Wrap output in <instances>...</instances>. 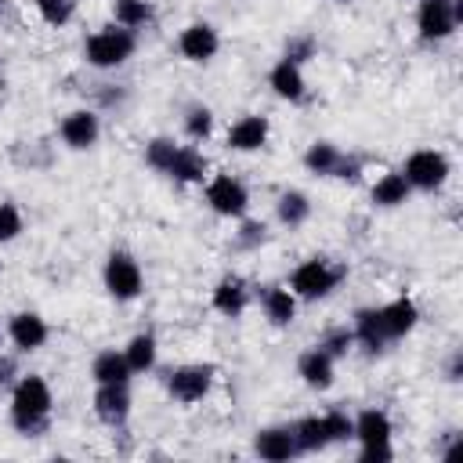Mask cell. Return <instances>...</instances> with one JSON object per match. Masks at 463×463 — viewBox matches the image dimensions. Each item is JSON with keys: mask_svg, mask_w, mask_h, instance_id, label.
Here are the masks:
<instances>
[{"mask_svg": "<svg viewBox=\"0 0 463 463\" xmlns=\"http://www.w3.org/2000/svg\"><path fill=\"white\" fill-rule=\"evenodd\" d=\"M51 416V387L43 376H22L11 391V423L22 434H40Z\"/></svg>", "mask_w": 463, "mask_h": 463, "instance_id": "6da1fadb", "label": "cell"}, {"mask_svg": "<svg viewBox=\"0 0 463 463\" xmlns=\"http://www.w3.org/2000/svg\"><path fill=\"white\" fill-rule=\"evenodd\" d=\"M344 275H347V271H344L340 264H333V260H326V257H311V260H304V264L289 275V289H293V297L318 300V297H329V293L340 286Z\"/></svg>", "mask_w": 463, "mask_h": 463, "instance_id": "7a4b0ae2", "label": "cell"}, {"mask_svg": "<svg viewBox=\"0 0 463 463\" xmlns=\"http://www.w3.org/2000/svg\"><path fill=\"white\" fill-rule=\"evenodd\" d=\"M134 47H137V40H134V29H116V25H109V29H101V33H94L90 40H87V47H83V54H87V61L94 65V69H116V65H123L130 54H134Z\"/></svg>", "mask_w": 463, "mask_h": 463, "instance_id": "3957f363", "label": "cell"}, {"mask_svg": "<svg viewBox=\"0 0 463 463\" xmlns=\"http://www.w3.org/2000/svg\"><path fill=\"white\" fill-rule=\"evenodd\" d=\"M354 438L362 441V463H373V459H391V420L387 412L380 409H365L358 420H354Z\"/></svg>", "mask_w": 463, "mask_h": 463, "instance_id": "277c9868", "label": "cell"}, {"mask_svg": "<svg viewBox=\"0 0 463 463\" xmlns=\"http://www.w3.org/2000/svg\"><path fill=\"white\" fill-rule=\"evenodd\" d=\"M405 181H409V188H420V192H434V188H441L445 184V177H449V159L441 156V152H434V148H420V152H412L409 159H405Z\"/></svg>", "mask_w": 463, "mask_h": 463, "instance_id": "5b68a950", "label": "cell"}, {"mask_svg": "<svg viewBox=\"0 0 463 463\" xmlns=\"http://www.w3.org/2000/svg\"><path fill=\"white\" fill-rule=\"evenodd\" d=\"M141 268H137V260L130 257V253H112L109 260H105V289L116 297V300H134L137 293H141Z\"/></svg>", "mask_w": 463, "mask_h": 463, "instance_id": "8992f818", "label": "cell"}, {"mask_svg": "<svg viewBox=\"0 0 463 463\" xmlns=\"http://www.w3.org/2000/svg\"><path fill=\"white\" fill-rule=\"evenodd\" d=\"M459 22V4L456 0H423L416 11V29L423 40H445L452 36Z\"/></svg>", "mask_w": 463, "mask_h": 463, "instance_id": "52a82bcc", "label": "cell"}, {"mask_svg": "<svg viewBox=\"0 0 463 463\" xmlns=\"http://www.w3.org/2000/svg\"><path fill=\"white\" fill-rule=\"evenodd\" d=\"M210 387H213V365H181L166 376V391L184 405L203 402Z\"/></svg>", "mask_w": 463, "mask_h": 463, "instance_id": "ba28073f", "label": "cell"}, {"mask_svg": "<svg viewBox=\"0 0 463 463\" xmlns=\"http://www.w3.org/2000/svg\"><path fill=\"white\" fill-rule=\"evenodd\" d=\"M206 203H210L221 217H242L250 195H246V184H242L239 177L217 174V177H210V184H206Z\"/></svg>", "mask_w": 463, "mask_h": 463, "instance_id": "9c48e42d", "label": "cell"}, {"mask_svg": "<svg viewBox=\"0 0 463 463\" xmlns=\"http://www.w3.org/2000/svg\"><path fill=\"white\" fill-rule=\"evenodd\" d=\"M94 412H98L101 423H109V427H123L127 416H130V394H127V383H98Z\"/></svg>", "mask_w": 463, "mask_h": 463, "instance_id": "30bf717a", "label": "cell"}, {"mask_svg": "<svg viewBox=\"0 0 463 463\" xmlns=\"http://www.w3.org/2000/svg\"><path fill=\"white\" fill-rule=\"evenodd\" d=\"M221 40H217V29L206 25V22H192L188 29H181L177 36V51L188 58V61H210L217 54Z\"/></svg>", "mask_w": 463, "mask_h": 463, "instance_id": "8fae6325", "label": "cell"}, {"mask_svg": "<svg viewBox=\"0 0 463 463\" xmlns=\"http://www.w3.org/2000/svg\"><path fill=\"white\" fill-rule=\"evenodd\" d=\"M253 452H257L260 459L282 463V459H289V456L300 452V449H297L293 427H264V430H257V438H253Z\"/></svg>", "mask_w": 463, "mask_h": 463, "instance_id": "7c38bea8", "label": "cell"}, {"mask_svg": "<svg viewBox=\"0 0 463 463\" xmlns=\"http://www.w3.org/2000/svg\"><path fill=\"white\" fill-rule=\"evenodd\" d=\"M376 315H380V329H383L387 340L405 336V333L416 326V318H420V311H416V304H412L409 297H398V300L376 307Z\"/></svg>", "mask_w": 463, "mask_h": 463, "instance_id": "4fadbf2b", "label": "cell"}, {"mask_svg": "<svg viewBox=\"0 0 463 463\" xmlns=\"http://www.w3.org/2000/svg\"><path fill=\"white\" fill-rule=\"evenodd\" d=\"M7 336L14 340L18 351H36V347H43V340H47V322H43L40 315H33V311H18V315L7 322Z\"/></svg>", "mask_w": 463, "mask_h": 463, "instance_id": "5bb4252c", "label": "cell"}, {"mask_svg": "<svg viewBox=\"0 0 463 463\" xmlns=\"http://www.w3.org/2000/svg\"><path fill=\"white\" fill-rule=\"evenodd\" d=\"M268 141V119L264 116H242L228 130V148L235 152H257Z\"/></svg>", "mask_w": 463, "mask_h": 463, "instance_id": "9a60e30c", "label": "cell"}, {"mask_svg": "<svg viewBox=\"0 0 463 463\" xmlns=\"http://www.w3.org/2000/svg\"><path fill=\"white\" fill-rule=\"evenodd\" d=\"M297 373H300V380L307 383V387H315V391H326L329 383H333V358L315 344L311 351H304L300 354V362H297Z\"/></svg>", "mask_w": 463, "mask_h": 463, "instance_id": "2e32d148", "label": "cell"}, {"mask_svg": "<svg viewBox=\"0 0 463 463\" xmlns=\"http://www.w3.org/2000/svg\"><path fill=\"white\" fill-rule=\"evenodd\" d=\"M61 141L69 148H90L98 141V116L94 112H69L61 119Z\"/></svg>", "mask_w": 463, "mask_h": 463, "instance_id": "e0dca14e", "label": "cell"}, {"mask_svg": "<svg viewBox=\"0 0 463 463\" xmlns=\"http://www.w3.org/2000/svg\"><path fill=\"white\" fill-rule=\"evenodd\" d=\"M260 307H264V315H268L271 326H289L293 315H297V297H293V289L268 286V289L260 293Z\"/></svg>", "mask_w": 463, "mask_h": 463, "instance_id": "ac0fdd59", "label": "cell"}, {"mask_svg": "<svg viewBox=\"0 0 463 463\" xmlns=\"http://www.w3.org/2000/svg\"><path fill=\"white\" fill-rule=\"evenodd\" d=\"M166 174H170L174 181H203V177H206V159H203L199 148H192V145H177V152H174Z\"/></svg>", "mask_w": 463, "mask_h": 463, "instance_id": "d6986e66", "label": "cell"}, {"mask_svg": "<svg viewBox=\"0 0 463 463\" xmlns=\"http://www.w3.org/2000/svg\"><path fill=\"white\" fill-rule=\"evenodd\" d=\"M268 80H271V87H275L279 98H286V101H300V98H304V76H300V65H297V61L282 58V61L271 69Z\"/></svg>", "mask_w": 463, "mask_h": 463, "instance_id": "ffe728a7", "label": "cell"}, {"mask_svg": "<svg viewBox=\"0 0 463 463\" xmlns=\"http://www.w3.org/2000/svg\"><path fill=\"white\" fill-rule=\"evenodd\" d=\"M213 307H217L221 315H228V318L242 315V307H246V282H242L239 275L221 279L217 289H213Z\"/></svg>", "mask_w": 463, "mask_h": 463, "instance_id": "44dd1931", "label": "cell"}, {"mask_svg": "<svg viewBox=\"0 0 463 463\" xmlns=\"http://www.w3.org/2000/svg\"><path fill=\"white\" fill-rule=\"evenodd\" d=\"M293 438H297V449L300 452H318V449L333 445L329 427H326V416H304L300 423H293Z\"/></svg>", "mask_w": 463, "mask_h": 463, "instance_id": "7402d4cb", "label": "cell"}, {"mask_svg": "<svg viewBox=\"0 0 463 463\" xmlns=\"http://www.w3.org/2000/svg\"><path fill=\"white\" fill-rule=\"evenodd\" d=\"M409 199V181L402 170H387L376 184H373V203L376 206H402Z\"/></svg>", "mask_w": 463, "mask_h": 463, "instance_id": "603a6c76", "label": "cell"}, {"mask_svg": "<svg viewBox=\"0 0 463 463\" xmlns=\"http://www.w3.org/2000/svg\"><path fill=\"white\" fill-rule=\"evenodd\" d=\"M351 336H354L365 351H380V347L387 344V336H383V329H380V315H376V307H362V311L354 315V329H351Z\"/></svg>", "mask_w": 463, "mask_h": 463, "instance_id": "cb8c5ba5", "label": "cell"}, {"mask_svg": "<svg viewBox=\"0 0 463 463\" xmlns=\"http://www.w3.org/2000/svg\"><path fill=\"white\" fill-rule=\"evenodd\" d=\"M90 376L98 383H127L130 380V365L123 358V351H101L90 365Z\"/></svg>", "mask_w": 463, "mask_h": 463, "instance_id": "d4e9b609", "label": "cell"}, {"mask_svg": "<svg viewBox=\"0 0 463 463\" xmlns=\"http://www.w3.org/2000/svg\"><path fill=\"white\" fill-rule=\"evenodd\" d=\"M340 159H344V152H340L336 145H329V141H315V145L304 152V166H307L311 174H322V177H333L336 166H340Z\"/></svg>", "mask_w": 463, "mask_h": 463, "instance_id": "484cf974", "label": "cell"}, {"mask_svg": "<svg viewBox=\"0 0 463 463\" xmlns=\"http://www.w3.org/2000/svg\"><path fill=\"white\" fill-rule=\"evenodd\" d=\"M123 358L130 365V373H145L156 365V336L152 333H137L130 336V344L123 347Z\"/></svg>", "mask_w": 463, "mask_h": 463, "instance_id": "4316f807", "label": "cell"}, {"mask_svg": "<svg viewBox=\"0 0 463 463\" xmlns=\"http://www.w3.org/2000/svg\"><path fill=\"white\" fill-rule=\"evenodd\" d=\"M275 213H279V221H282V224L297 228V224H304V221H307L311 203H307V195H304V192H282V195H279V203H275Z\"/></svg>", "mask_w": 463, "mask_h": 463, "instance_id": "83f0119b", "label": "cell"}, {"mask_svg": "<svg viewBox=\"0 0 463 463\" xmlns=\"http://www.w3.org/2000/svg\"><path fill=\"white\" fill-rule=\"evenodd\" d=\"M112 14H116V25H123V29H137V25L152 22V7L145 0H116Z\"/></svg>", "mask_w": 463, "mask_h": 463, "instance_id": "f1b7e54d", "label": "cell"}, {"mask_svg": "<svg viewBox=\"0 0 463 463\" xmlns=\"http://www.w3.org/2000/svg\"><path fill=\"white\" fill-rule=\"evenodd\" d=\"M174 152H177V145H174L170 137H156V141H148V145H145V163H148L152 170L166 174V166H170Z\"/></svg>", "mask_w": 463, "mask_h": 463, "instance_id": "f546056e", "label": "cell"}, {"mask_svg": "<svg viewBox=\"0 0 463 463\" xmlns=\"http://www.w3.org/2000/svg\"><path fill=\"white\" fill-rule=\"evenodd\" d=\"M33 4L47 25H65L72 18V0H33Z\"/></svg>", "mask_w": 463, "mask_h": 463, "instance_id": "4dcf8cb0", "label": "cell"}, {"mask_svg": "<svg viewBox=\"0 0 463 463\" xmlns=\"http://www.w3.org/2000/svg\"><path fill=\"white\" fill-rule=\"evenodd\" d=\"M354 344V336H351V329H329L322 340H318V347L336 362V358H344L347 354V347Z\"/></svg>", "mask_w": 463, "mask_h": 463, "instance_id": "1f68e13d", "label": "cell"}, {"mask_svg": "<svg viewBox=\"0 0 463 463\" xmlns=\"http://www.w3.org/2000/svg\"><path fill=\"white\" fill-rule=\"evenodd\" d=\"M326 427H329V438H333V441H347V438H354V420H351L347 412H340V409L326 412Z\"/></svg>", "mask_w": 463, "mask_h": 463, "instance_id": "d6a6232c", "label": "cell"}, {"mask_svg": "<svg viewBox=\"0 0 463 463\" xmlns=\"http://www.w3.org/2000/svg\"><path fill=\"white\" fill-rule=\"evenodd\" d=\"M22 232V213L11 203H0V242H11Z\"/></svg>", "mask_w": 463, "mask_h": 463, "instance_id": "836d02e7", "label": "cell"}, {"mask_svg": "<svg viewBox=\"0 0 463 463\" xmlns=\"http://www.w3.org/2000/svg\"><path fill=\"white\" fill-rule=\"evenodd\" d=\"M184 130H188V137H206L210 130H213V116H210V109H192L188 112V119H184Z\"/></svg>", "mask_w": 463, "mask_h": 463, "instance_id": "e575fe53", "label": "cell"}, {"mask_svg": "<svg viewBox=\"0 0 463 463\" xmlns=\"http://www.w3.org/2000/svg\"><path fill=\"white\" fill-rule=\"evenodd\" d=\"M264 242V224H257V221H246L242 224V232H239V246H260Z\"/></svg>", "mask_w": 463, "mask_h": 463, "instance_id": "d590c367", "label": "cell"}, {"mask_svg": "<svg viewBox=\"0 0 463 463\" xmlns=\"http://www.w3.org/2000/svg\"><path fill=\"white\" fill-rule=\"evenodd\" d=\"M311 51H315V43H311L307 36H304V40H289V43H286V58H289V61H297V65H300L304 58H311Z\"/></svg>", "mask_w": 463, "mask_h": 463, "instance_id": "8d00e7d4", "label": "cell"}, {"mask_svg": "<svg viewBox=\"0 0 463 463\" xmlns=\"http://www.w3.org/2000/svg\"><path fill=\"white\" fill-rule=\"evenodd\" d=\"M14 369H18V365H14V358H11V354H0V387L14 380Z\"/></svg>", "mask_w": 463, "mask_h": 463, "instance_id": "74e56055", "label": "cell"}, {"mask_svg": "<svg viewBox=\"0 0 463 463\" xmlns=\"http://www.w3.org/2000/svg\"><path fill=\"white\" fill-rule=\"evenodd\" d=\"M0 14H4V0H0Z\"/></svg>", "mask_w": 463, "mask_h": 463, "instance_id": "f35d334b", "label": "cell"}]
</instances>
